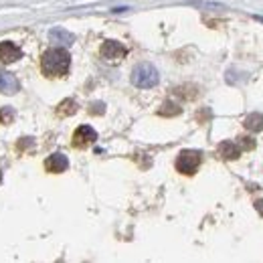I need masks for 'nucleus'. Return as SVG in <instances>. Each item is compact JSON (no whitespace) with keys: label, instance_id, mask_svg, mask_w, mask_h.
<instances>
[{"label":"nucleus","instance_id":"0eeeda50","mask_svg":"<svg viewBox=\"0 0 263 263\" xmlns=\"http://www.w3.org/2000/svg\"><path fill=\"white\" fill-rule=\"evenodd\" d=\"M0 91L6 93V96H12V93L18 91V81H16V77H14L12 73L4 71V69H0Z\"/></svg>","mask_w":263,"mask_h":263},{"label":"nucleus","instance_id":"f03ea898","mask_svg":"<svg viewBox=\"0 0 263 263\" xmlns=\"http://www.w3.org/2000/svg\"><path fill=\"white\" fill-rule=\"evenodd\" d=\"M160 75L156 71V67L150 63H140L132 69V83L140 89H150L154 85H158Z\"/></svg>","mask_w":263,"mask_h":263},{"label":"nucleus","instance_id":"f8f14e48","mask_svg":"<svg viewBox=\"0 0 263 263\" xmlns=\"http://www.w3.org/2000/svg\"><path fill=\"white\" fill-rule=\"evenodd\" d=\"M59 116H71V114H75L77 111V105H75V101L73 99H65L61 105H59Z\"/></svg>","mask_w":263,"mask_h":263},{"label":"nucleus","instance_id":"7ed1b4c3","mask_svg":"<svg viewBox=\"0 0 263 263\" xmlns=\"http://www.w3.org/2000/svg\"><path fill=\"white\" fill-rule=\"evenodd\" d=\"M200 152L198 150H182L176 158V170L182 174H195L200 166Z\"/></svg>","mask_w":263,"mask_h":263},{"label":"nucleus","instance_id":"6e6552de","mask_svg":"<svg viewBox=\"0 0 263 263\" xmlns=\"http://www.w3.org/2000/svg\"><path fill=\"white\" fill-rule=\"evenodd\" d=\"M45 168H47V172L59 174V172H65L67 168H69V160L63 154H51L47 158V162H45Z\"/></svg>","mask_w":263,"mask_h":263},{"label":"nucleus","instance_id":"9b49d317","mask_svg":"<svg viewBox=\"0 0 263 263\" xmlns=\"http://www.w3.org/2000/svg\"><path fill=\"white\" fill-rule=\"evenodd\" d=\"M245 128H247L249 132L263 130V116L261 114H251V116L245 120Z\"/></svg>","mask_w":263,"mask_h":263},{"label":"nucleus","instance_id":"423d86ee","mask_svg":"<svg viewBox=\"0 0 263 263\" xmlns=\"http://www.w3.org/2000/svg\"><path fill=\"white\" fill-rule=\"evenodd\" d=\"M23 57V51L14 45V43H0V61H4V63H14V61H18Z\"/></svg>","mask_w":263,"mask_h":263},{"label":"nucleus","instance_id":"9d476101","mask_svg":"<svg viewBox=\"0 0 263 263\" xmlns=\"http://www.w3.org/2000/svg\"><path fill=\"white\" fill-rule=\"evenodd\" d=\"M49 36H51L53 43H59V45H71V43L75 41V36L71 33H67L65 29H53V31L49 33Z\"/></svg>","mask_w":263,"mask_h":263},{"label":"nucleus","instance_id":"4468645a","mask_svg":"<svg viewBox=\"0 0 263 263\" xmlns=\"http://www.w3.org/2000/svg\"><path fill=\"white\" fill-rule=\"evenodd\" d=\"M255 206H257V211L263 215V200H257V202H255Z\"/></svg>","mask_w":263,"mask_h":263},{"label":"nucleus","instance_id":"39448f33","mask_svg":"<svg viewBox=\"0 0 263 263\" xmlns=\"http://www.w3.org/2000/svg\"><path fill=\"white\" fill-rule=\"evenodd\" d=\"M98 140V134L89 126H79L73 134V146L75 148H87Z\"/></svg>","mask_w":263,"mask_h":263},{"label":"nucleus","instance_id":"1a4fd4ad","mask_svg":"<svg viewBox=\"0 0 263 263\" xmlns=\"http://www.w3.org/2000/svg\"><path fill=\"white\" fill-rule=\"evenodd\" d=\"M219 154H221L223 158H227V160H235V158L241 156V148H239L235 142H223V144L219 146Z\"/></svg>","mask_w":263,"mask_h":263},{"label":"nucleus","instance_id":"f257e3e1","mask_svg":"<svg viewBox=\"0 0 263 263\" xmlns=\"http://www.w3.org/2000/svg\"><path fill=\"white\" fill-rule=\"evenodd\" d=\"M69 65H71V55L59 47L47 49L41 57V69L47 77H63L69 71Z\"/></svg>","mask_w":263,"mask_h":263},{"label":"nucleus","instance_id":"ddd939ff","mask_svg":"<svg viewBox=\"0 0 263 263\" xmlns=\"http://www.w3.org/2000/svg\"><path fill=\"white\" fill-rule=\"evenodd\" d=\"M12 120H14V111L10 107H2L0 109V122L2 124H10Z\"/></svg>","mask_w":263,"mask_h":263},{"label":"nucleus","instance_id":"20e7f679","mask_svg":"<svg viewBox=\"0 0 263 263\" xmlns=\"http://www.w3.org/2000/svg\"><path fill=\"white\" fill-rule=\"evenodd\" d=\"M101 57L105 59V61H109V63H118V61H122L124 57H126V53H128V49L122 45V43H118V41H105L103 45H101Z\"/></svg>","mask_w":263,"mask_h":263}]
</instances>
